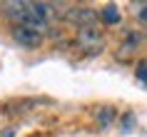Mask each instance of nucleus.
Wrapping results in <instances>:
<instances>
[{
  "label": "nucleus",
  "instance_id": "obj_1",
  "mask_svg": "<svg viewBox=\"0 0 147 137\" xmlns=\"http://www.w3.org/2000/svg\"><path fill=\"white\" fill-rule=\"evenodd\" d=\"M75 43H78V47L85 55H100L105 50V43L107 40H105V32L100 28H82L75 35Z\"/></svg>",
  "mask_w": 147,
  "mask_h": 137
},
{
  "label": "nucleus",
  "instance_id": "obj_2",
  "mask_svg": "<svg viewBox=\"0 0 147 137\" xmlns=\"http://www.w3.org/2000/svg\"><path fill=\"white\" fill-rule=\"evenodd\" d=\"M65 23L72 25V28H78V30H82V28H97L100 13L92 10V8H70L65 13Z\"/></svg>",
  "mask_w": 147,
  "mask_h": 137
},
{
  "label": "nucleus",
  "instance_id": "obj_3",
  "mask_svg": "<svg viewBox=\"0 0 147 137\" xmlns=\"http://www.w3.org/2000/svg\"><path fill=\"white\" fill-rule=\"evenodd\" d=\"M13 38H15L18 45H23V47H40L45 35L40 30H35V28H28V25H15L13 28Z\"/></svg>",
  "mask_w": 147,
  "mask_h": 137
},
{
  "label": "nucleus",
  "instance_id": "obj_4",
  "mask_svg": "<svg viewBox=\"0 0 147 137\" xmlns=\"http://www.w3.org/2000/svg\"><path fill=\"white\" fill-rule=\"evenodd\" d=\"M0 13L8 18L10 23H13V28L15 25H23L25 20V13H28V3H23V0H13V3H3L0 5Z\"/></svg>",
  "mask_w": 147,
  "mask_h": 137
},
{
  "label": "nucleus",
  "instance_id": "obj_5",
  "mask_svg": "<svg viewBox=\"0 0 147 137\" xmlns=\"http://www.w3.org/2000/svg\"><path fill=\"white\" fill-rule=\"evenodd\" d=\"M100 13V20L105 25H117L120 23V10H117V5H105L102 10H97Z\"/></svg>",
  "mask_w": 147,
  "mask_h": 137
},
{
  "label": "nucleus",
  "instance_id": "obj_6",
  "mask_svg": "<svg viewBox=\"0 0 147 137\" xmlns=\"http://www.w3.org/2000/svg\"><path fill=\"white\" fill-rule=\"evenodd\" d=\"M140 35L135 30L132 32H127V35H125V40H122V50H120V57H125V55L127 53H132V50H137V45H140Z\"/></svg>",
  "mask_w": 147,
  "mask_h": 137
},
{
  "label": "nucleus",
  "instance_id": "obj_7",
  "mask_svg": "<svg viewBox=\"0 0 147 137\" xmlns=\"http://www.w3.org/2000/svg\"><path fill=\"white\" fill-rule=\"evenodd\" d=\"M97 122H100V127H107L115 122V110L112 107H100L97 110Z\"/></svg>",
  "mask_w": 147,
  "mask_h": 137
},
{
  "label": "nucleus",
  "instance_id": "obj_8",
  "mask_svg": "<svg viewBox=\"0 0 147 137\" xmlns=\"http://www.w3.org/2000/svg\"><path fill=\"white\" fill-rule=\"evenodd\" d=\"M135 77H137L142 85H147V57L137 60V65H135Z\"/></svg>",
  "mask_w": 147,
  "mask_h": 137
},
{
  "label": "nucleus",
  "instance_id": "obj_9",
  "mask_svg": "<svg viewBox=\"0 0 147 137\" xmlns=\"http://www.w3.org/2000/svg\"><path fill=\"white\" fill-rule=\"evenodd\" d=\"M135 18H137L142 25H147V3H137V5H135Z\"/></svg>",
  "mask_w": 147,
  "mask_h": 137
}]
</instances>
